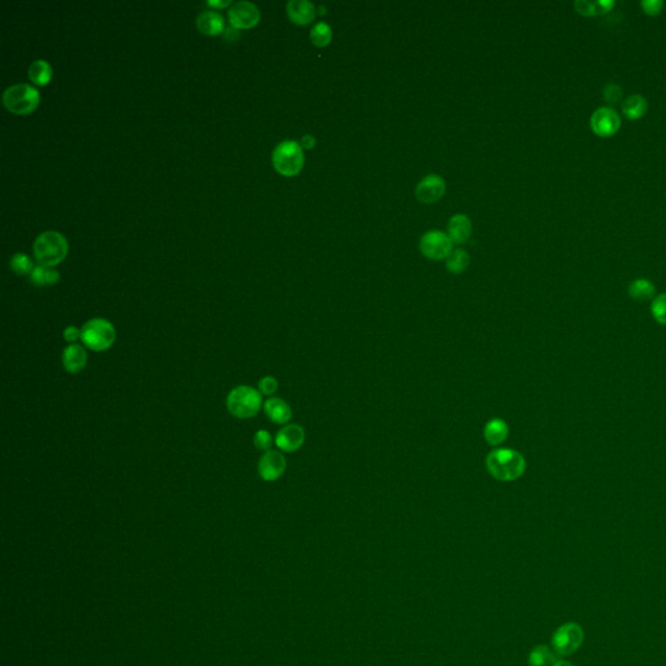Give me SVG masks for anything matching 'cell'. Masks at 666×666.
I'll return each instance as SVG.
<instances>
[{
  "label": "cell",
  "instance_id": "cell-1",
  "mask_svg": "<svg viewBox=\"0 0 666 666\" xmlns=\"http://www.w3.org/2000/svg\"><path fill=\"white\" fill-rule=\"evenodd\" d=\"M526 459L518 450L511 448H497L485 458L490 475L500 482L518 480L526 471Z\"/></svg>",
  "mask_w": 666,
  "mask_h": 666
},
{
  "label": "cell",
  "instance_id": "cell-2",
  "mask_svg": "<svg viewBox=\"0 0 666 666\" xmlns=\"http://www.w3.org/2000/svg\"><path fill=\"white\" fill-rule=\"evenodd\" d=\"M33 253L38 265L54 267L64 261L68 253L67 238L57 230H46L38 235L33 244Z\"/></svg>",
  "mask_w": 666,
  "mask_h": 666
},
{
  "label": "cell",
  "instance_id": "cell-3",
  "mask_svg": "<svg viewBox=\"0 0 666 666\" xmlns=\"http://www.w3.org/2000/svg\"><path fill=\"white\" fill-rule=\"evenodd\" d=\"M263 406L261 392L249 385H238L229 392L227 409L238 419H249L256 417Z\"/></svg>",
  "mask_w": 666,
  "mask_h": 666
},
{
  "label": "cell",
  "instance_id": "cell-4",
  "mask_svg": "<svg viewBox=\"0 0 666 666\" xmlns=\"http://www.w3.org/2000/svg\"><path fill=\"white\" fill-rule=\"evenodd\" d=\"M81 341L83 347L92 352H106L116 341V328L110 320L92 318L88 320L81 328Z\"/></svg>",
  "mask_w": 666,
  "mask_h": 666
},
{
  "label": "cell",
  "instance_id": "cell-5",
  "mask_svg": "<svg viewBox=\"0 0 666 666\" xmlns=\"http://www.w3.org/2000/svg\"><path fill=\"white\" fill-rule=\"evenodd\" d=\"M3 104L15 115H27L36 110L41 101L39 92L29 83H16L3 92Z\"/></svg>",
  "mask_w": 666,
  "mask_h": 666
},
{
  "label": "cell",
  "instance_id": "cell-6",
  "mask_svg": "<svg viewBox=\"0 0 666 666\" xmlns=\"http://www.w3.org/2000/svg\"><path fill=\"white\" fill-rule=\"evenodd\" d=\"M272 165L279 174L286 177L300 174L305 165L301 145L292 139L280 142L272 151Z\"/></svg>",
  "mask_w": 666,
  "mask_h": 666
},
{
  "label": "cell",
  "instance_id": "cell-7",
  "mask_svg": "<svg viewBox=\"0 0 666 666\" xmlns=\"http://www.w3.org/2000/svg\"><path fill=\"white\" fill-rule=\"evenodd\" d=\"M550 641L558 656L573 655L583 644V629L576 622H566L553 632Z\"/></svg>",
  "mask_w": 666,
  "mask_h": 666
},
{
  "label": "cell",
  "instance_id": "cell-8",
  "mask_svg": "<svg viewBox=\"0 0 666 666\" xmlns=\"http://www.w3.org/2000/svg\"><path fill=\"white\" fill-rule=\"evenodd\" d=\"M419 249L422 254L432 259H447L453 251V242L448 235L440 230H429L420 238Z\"/></svg>",
  "mask_w": 666,
  "mask_h": 666
},
{
  "label": "cell",
  "instance_id": "cell-9",
  "mask_svg": "<svg viewBox=\"0 0 666 666\" xmlns=\"http://www.w3.org/2000/svg\"><path fill=\"white\" fill-rule=\"evenodd\" d=\"M228 20L233 28H253L261 20V11L256 3L240 0L229 7Z\"/></svg>",
  "mask_w": 666,
  "mask_h": 666
},
{
  "label": "cell",
  "instance_id": "cell-10",
  "mask_svg": "<svg viewBox=\"0 0 666 666\" xmlns=\"http://www.w3.org/2000/svg\"><path fill=\"white\" fill-rule=\"evenodd\" d=\"M286 470V459L279 450H268L261 457L258 464L259 476L265 482H275L283 476Z\"/></svg>",
  "mask_w": 666,
  "mask_h": 666
},
{
  "label": "cell",
  "instance_id": "cell-11",
  "mask_svg": "<svg viewBox=\"0 0 666 666\" xmlns=\"http://www.w3.org/2000/svg\"><path fill=\"white\" fill-rule=\"evenodd\" d=\"M590 124L597 136L608 137L620 129V119L618 113L613 109L602 107L593 112Z\"/></svg>",
  "mask_w": 666,
  "mask_h": 666
},
{
  "label": "cell",
  "instance_id": "cell-12",
  "mask_svg": "<svg viewBox=\"0 0 666 666\" xmlns=\"http://www.w3.org/2000/svg\"><path fill=\"white\" fill-rule=\"evenodd\" d=\"M306 440V432L300 424H286L275 438V444L282 452L294 453L301 449Z\"/></svg>",
  "mask_w": 666,
  "mask_h": 666
},
{
  "label": "cell",
  "instance_id": "cell-13",
  "mask_svg": "<svg viewBox=\"0 0 666 666\" xmlns=\"http://www.w3.org/2000/svg\"><path fill=\"white\" fill-rule=\"evenodd\" d=\"M445 181L438 174L426 176L415 189L417 198L423 203H433L438 201L445 194Z\"/></svg>",
  "mask_w": 666,
  "mask_h": 666
},
{
  "label": "cell",
  "instance_id": "cell-14",
  "mask_svg": "<svg viewBox=\"0 0 666 666\" xmlns=\"http://www.w3.org/2000/svg\"><path fill=\"white\" fill-rule=\"evenodd\" d=\"M63 366L69 374H80L88 365V352L83 345L69 344L63 352Z\"/></svg>",
  "mask_w": 666,
  "mask_h": 666
},
{
  "label": "cell",
  "instance_id": "cell-15",
  "mask_svg": "<svg viewBox=\"0 0 666 666\" xmlns=\"http://www.w3.org/2000/svg\"><path fill=\"white\" fill-rule=\"evenodd\" d=\"M263 409L268 419L274 422L275 424L286 426L292 419V408L288 402L284 401L283 398H279V397L268 398L263 405Z\"/></svg>",
  "mask_w": 666,
  "mask_h": 666
},
{
  "label": "cell",
  "instance_id": "cell-16",
  "mask_svg": "<svg viewBox=\"0 0 666 666\" xmlns=\"http://www.w3.org/2000/svg\"><path fill=\"white\" fill-rule=\"evenodd\" d=\"M198 30L206 36H218L226 30L223 15L215 10L202 11L195 20Z\"/></svg>",
  "mask_w": 666,
  "mask_h": 666
},
{
  "label": "cell",
  "instance_id": "cell-17",
  "mask_svg": "<svg viewBox=\"0 0 666 666\" xmlns=\"http://www.w3.org/2000/svg\"><path fill=\"white\" fill-rule=\"evenodd\" d=\"M286 13L297 25H307L315 19V7L307 0H289L286 3Z\"/></svg>",
  "mask_w": 666,
  "mask_h": 666
},
{
  "label": "cell",
  "instance_id": "cell-18",
  "mask_svg": "<svg viewBox=\"0 0 666 666\" xmlns=\"http://www.w3.org/2000/svg\"><path fill=\"white\" fill-rule=\"evenodd\" d=\"M471 232H473L471 221L464 214L455 215L449 220L448 236L452 240V242L464 244L471 236Z\"/></svg>",
  "mask_w": 666,
  "mask_h": 666
},
{
  "label": "cell",
  "instance_id": "cell-19",
  "mask_svg": "<svg viewBox=\"0 0 666 666\" xmlns=\"http://www.w3.org/2000/svg\"><path fill=\"white\" fill-rule=\"evenodd\" d=\"M483 436L491 447H499L509 436V426L501 418H493L485 423Z\"/></svg>",
  "mask_w": 666,
  "mask_h": 666
},
{
  "label": "cell",
  "instance_id": "cell-20",
  "mask_svg": "<svg viewBox=\"0 0 666 666\" xmlns=\"http://www.w3.org/2000/svg\"><path fill=\"white\" fill-rule=\"evenodd\" d=\"M28 76L32 83L45 86L51 80L53 68L47 60L38 59L29 65Z\"/></svg>",
  "mask_w": 666,
  "mask_h": 666
},
{
  "label": "cell",
  "instance_id": "cell-21",
  "mask_svg": "<svg viewBox=\"0 0 666 666\" xmlns=\"http://www.w3.org/2000/svg\"><path fill=\"white\" fill-rule=\"evenodd\" d=\"M655 285L647 279H637L629 285V296L634 301L644 302L655 298Z\"/></svg>",
  "mask_w": 666,
  "mask_h": 666
},
{
  "label": "cell",
  "instance_id": "cell-22",
  "mask_svg": "<svg viewBox=\"0 0 666 666\" xmlns=\"http://www.w3.org/2000/svg\"><path fill=\"white\" fill-rule=\"evenodd\" d=\"M29 276H30L32 284L37 286L55 285L60 282V274L53 267H45V265H36Z\"/></svg>",
  "mask_w": 666,
  "mask_h": 666
},
{
  "label": "cell",
  "instance_id": "cell-23",
  "mask_svg": "<svg viewBox=\"0 0 666 666\" xmlns=\"http://www.w3.org/2000/svg\"><path fill=\"white\" fill-rule=\"evenodd\" d=\"M648 103L644 97L639 94L629 95L622 103V111L629 119H639L647 112Z\"/></svg>",
  "mask_w": 666,
  "mask_h": 666
},
{
  "label": "cell",
  "instance_id": "cell-24",
  "mask_svg": "<svg viewBox=\"0 0 666 666\" xmlns=\"http://www.w3.org/2000/svg\"><path fill=\"white\" fill-rule=\"evenodd\" d=\"M556 661V652L546 644L536 646L529 652V666H550Z\"/></svg>",
  "mask_w": 666,
  "mask_h": 666
},
{
  "label": "cell",
  "instance_id": "cell-25",
  "mask_svg": "<svg viewBox=\"0 0 666 666\" xmlns=\"http://www.w3.org/2000/svg\"><path fill=\"white\" fill-rule=\"evenodd\" d=\"M470 265V256L462 249H457L447 258V268L450 274H462Z\"/></svg>",
  "mask_w": 666,
  "mask_h": 666
},
{
  "label": "cell",
  "instance_id": "cell-26",
  "mask_svg": "<svg viewBox=\"0 0 666 666\" xmlns=\"http://www.w3.org/2000/svg\"><path fill=\"white\" fill-rule=\"evenodd\" d=\"M311 42L318 47L328 46L332 41V29L326 22L317 24L310 32Z\"/></svg>",
  "mask_w": 666,
  "mask_h": 666
},
{
  "label": "cell",
  "instance_id": "cell-27",
  "mask_svg": "<svg viewBox=\"0 0 666 666\" xmlns=\"http://www.w3.org/2000/svg\"><path fill=\"white\" fill-rule=\"evenodd\" d=\"M11 270L18 275H30L36 265H33L30 256L24 253H16L11 256Z\"/></svg>",
  "mask_w": 666,
  "mask_h": 666
},
{
  "label": "cell",
  "instance_id": "cell-28",
  "mask_svg": "<svg viewBox=\"0 0 666 666\" xmlns=\"http://www.w3.org/2000/svg\"><path fill=\"white\" fill-rule=\"evenodd\" d=\"M651 314L658 324L666 326V293H662L652 300Z\"/></svg>",
  "mask_w": 666,
  "mask_h": 666
},
{
  "label": "cell",
  "instance_id": "cell-29",
  "mask_svg": "<svg viewBox=\"0 0 666 666\" xmlns=\"http://www.w3.org/2000/svg\"><path fill=\"white\" fill-rule=\"evenodd\" d=\"M274 444V438L271 436V433L267 431V429H259L256 431V435H254V447L258 449V450H262V452H268L271 450V447Z\"/></svg>",
  "mask_w": 666,
  "mask_h": 666
},
{
  "label": "cell",
  "instance_id": "cell-30",
  "mask_svg": "<svg viewBox=\"0 0 666 666\" xmlns=\"http://www.w3.org/2000/svg\"><path fill=\"white\" fill-rule=\"evenodd\" d=\"M279 389V382L276 380L275 376H271V375H267L265 377L261 379V382L258 384V391L261 392L262 396H272L275 393L277 392Z\"/></svg>",
  "mask_w": 666,
  "mask_h": 666
},
{
  "label": "cell",
  "instance_id": "cell-31",
  "mask_svg": "<svg viewBox=\"0 0 666 666\" xmlns=\"http://www.w3.org/2000/svg\"><path fill=\"white\" fill-rule=\"evenodd\" d=\"M604 98L605 101L608 103H617L620 101V97H622V90H620V86L616 85V83H608L605 88H604Z\"/></svg>",
  "mask_w": 666,
  "mask_h": 666
},
{
  "label": "cell",
  "instance_id": "cell-32",
  "mask_svg": "<svg viewBox=\"0 0 666 666\" xmlns=\"http://www.w3.org/2000/svg\"><path fill=\"white\" fill-rule=\"evenodd\" d=\"M575 10L578 11L579 13L582 15H585V16H592V15H597V10H596V4L593 1H588V0H578L574 3Z\"/></svg>",
  "mask_w": 666,
  "mask_h": 666
},
{
  "label": "cell",
  "instance_id": "cell-33",
  "mask_svg": "<svg viewBox=\"0 0 666 666\" xmlns=\"http://www.w3.org/2000/svg\"><path fill=\"white\" fill-rule=\"evenodd\" d=\"M641 7L649 15H657L664 7V3L661 0H643Z\"/></svg>",
  "mask_w": 666,
  "mask_h": 666
},
{
  "label": "cell",
  "instance_id": "cell-34",
  "mask_svg": "<svg viewBox=\"0 0 666 666\" xmlns=\"http://www.w3.org/2000/svg\"><path fill=\"white\" fill-rule=\"evenodd\" d=\"M63 336L69 344H76L77 340H81V329L77 328L76 326H68L63 332Z\"/></svg>",
  "mask_w": 666,
  "mask_h": 666
},
{
  "label": "cell",
  "instance_id": "cell-35",
  "mask_svg": "<svg viewBox=\"0 0 666 666\" xmlns=\"http://www.w3.org/2000/svg\"><path fill=\"white\" fill-rule=\"evenodd\" d=\"M595 4H596L597 13H605V12L611 10V7L614 6V1H611V0H599V1H595Z\"/></svg>",
  "mask_w": 666,
  "mask_h": 666
},
{
  "label": "cell",
  "instance_id": "cell-36",
  "mask_svg": "<svg viewBox=\"0 0 666 666\" xmlns=\"http://www.w3.org/2000/svg\"><path fill=\"white\" fill-rule=\"evenodd\" d=\"M315 142H317L315 138L312 137L311 134H306V136L302 137L300 145H301V147H305V148H312L315 146Z\"/></svg>",
  "mask_w": 666,
  "mask_h": 666
},
{
  "label": "cell",
  "instance_id": "cell-37",
  "mask_svg": "<svg viewBox=\"0 0 666 666\" xmlns=\"http://www.w3.org/2000/svg\"><path fill=\"white\" fill-rule=\"evenodd\" d=\"M223 34H224L226 39H229V41H236V39L238 38V36H240L237 29L233 28V27H228V28H226V30L223 32Z\"/></svg>",
  "mask_w": 666,
  "mask_h": 666
},
{
  "label": "cell",
  "instance_id": "cell-38",
  "mask_svg": "<svg viewBox=\"0 0 666 666\" xmlns=\"http://www.w3.org/2000/svg\"><path fill=\"white\" fill-rule=\"evenodd\" d=\"M207 4L214 8H226L227 6H232L230 0H209Z\"/></svg>",
  "mask_w": 666,
  "mask_h": 666
},
{
  "label": "cell",
  "instance_id": "cell-39",
  "mask_svg": "<svg viewBox=\"0 0 666 666\" xmlns=\"http://www.w3.org/2000/svg\"><path fill=\"white\" fill-rule=\"evenodd\" d=\"M552 666H575L574 664H571L570 661H566V660H557L556 662Z\"/></svg>",
  "mask_w": 666,
  "mask_h": 666
}]
</instances>
